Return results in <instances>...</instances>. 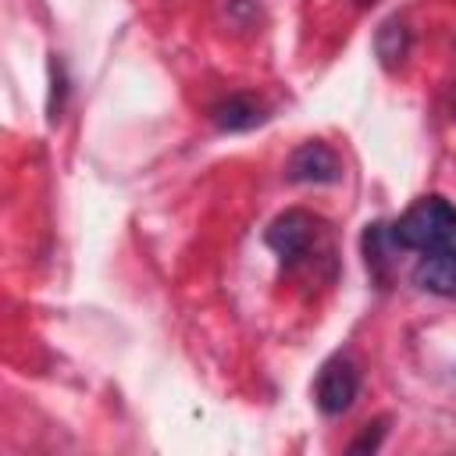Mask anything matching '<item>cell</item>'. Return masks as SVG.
<instances>
[{"label":"cell","mask_w":456,"mask_h":456,"mask_svg":"<svg viewBox=\"0 0 456 456\" xmlns=\"http://www.w3.org/2000/svg\"><path fill=\"white\" fill-rule=\"evenodd\" d=\"M356 4H374V0H356Z\"/></svg>","instance_id":"obj_10"},{"label":"cell","mask_w":456,"mask_h":456,"mask_svg":"<svg viewBox=\"0 0 456 456\" xmlns=\"http://www.w3.org/2000/svg\"><path fill=\"white\" fill-rule=\"evenodd\" d=\"M395 249H413L420 256L456 253V207L442 196H420L399 221L388 224Z\"/></svg>","instance_id":"obj_1"},{"label":"cell","mask_w":456,"mask_h":456,"mask_svg":"<svg viewBox=\"0 0 456 456\" xmlns=\"http://www.w3.org/2000/svg\"><path fill=\"white\" fill-rule=\"evenodd\" d=\"M285 178L289 182L328 185V182H338L342 178V160H338V153L328 142L310 139V142H303V146L292 150V157L285 164Z\"/></svg>","instance_id":"obj_4"},{"label":"cell","mask_w":456,"mask_h":456,"mask_svg":"<svg viewBox=\"0 0 456 456\" xmlns=\"http://www.w3.org/2000/svg\"><path fill=\"white\" fill-rule=\"evenodd\" d=\"M360 395V370L349 356H331L321 370H317V385H314V399L321 406V413L338 417L346 413Z\"/></svg>","instance_id":"obj_2"},{"label":"cell","mask_w":456,"mask_h":456,"mask_svg":"<svg viewBox=\"0 0 456 456\" xmlns=\"http://www.w3.org/2000/svg\"><path fill=\"white\" fill-rule=\"evenodd\" d=\"M264 118H267L264 107H260L253 96H246V93H232V96H224V100H217V103L210 107V121H214L221 132H249V128H256Z\"/></svg>","instance_id":"obj_5"},{"label":"cell","mask_w":456,"mask_h":456,"mask_svg":"<svg viewBox=\"0 0 456 456\" xmlns=\"http://www.w3.org/2000/svg\"><path fill=\"white\" fill-rule=\"evenodd\" d=\"M413 285H420L424 292L456 299V253L420 256V264L413 267Z\"/></svg>","instance_id":"obj_6"},{"label":"cell","mask_w":456,"mask_h":456,"mask_svg":"<svg viewBox=\"0 0 456 456\" xmlns=\"http://www.w3.org/2000/svg\"><path fill=\"white\" fill-rule=\"evenodd\" d=\"M317 217L310 214V210H285V214H278L274 221H271V228H267V246L285 260V264H296V260H303L306 253H310V246H314V239H317Z\"/></svg>","instance_id":"obj_3"},{"label":"cell","mask_w":456,"mask_h":456,"mask_svg":"<svg viewBox=\"0 0 456 456\" xmlns=\"http://www.w3.org/2000/svg\"><path fill=\"white\" fill-rule=\"evenodd\" d=\"M378 442H381V424H378V431H374V435H370V431H363V438H360V442H353V452L378 449Z\"/></svg>","instance_id":"obj_9"},{"label":"cell","mask_w":456,"mask_h":456,"mask_svg":"<svg viewBox=\"0 0 456 456\" xmlns=\"http://www.w3.org/2000/svg\"><path fill=\"white\" fill-rule=\"evenodd\" d=\"M64 64L53 57V64H50V121H57L61 118V110H64Z\"/></svg>","instance_id":"obj_8"},{"label":"cell","mask_w":456,"mask_h":456,"mask_svg":"<svg viewBox=\"0 0 456 456\" xmlns=\"http://www.w3.org/2000/svg\"><path fill=\"white\" fill-rule=\"evenodd\" d=\"M410 43H413V36H410V28L399 18H388L378 28V36H374V50H378V57H381L385 68L403 64V57L410 53Z\"/></svg>","instance_id":"obj_7"}]
</instances>
